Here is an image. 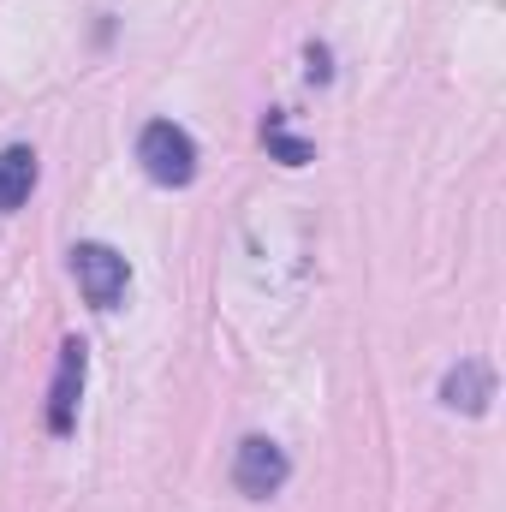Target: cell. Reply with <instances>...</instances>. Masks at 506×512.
Returning <instances> with one entry per match:
<instances>
[{"mask_svg":"<svg viewBox=\"0 0 506 512\" xmlns=\"http://www.w3.org/2000/svg\"><path fill=\"white\" fill-rule=\"evenodd\" d=\"M137 161H143V173H149L155 185H191V173H197V143L173 126V120H155V126L143 131V143H137Z\"/></svg>","mask_w":506,"mask_h":512,"instance_id":"1","label":"cell"},{"mask_svg":"<svg viewBox=\"0 0 506 512\" xmlns=\"http://www.w3.org/2000/svg\"><path fill=\"white\" fill-rule=\"evenodd\" d=\"M72 274H78V286H84V298L96 304V310H114L120 298H126V256L108 251V245H78L72 251Z\"/></svg>","mask_w":506,"mask_h":512,"instance_id":"2","label":"cell"},{"mask_svg":"<svg viewBox=\"0 0 506 512\" xmlns=\"http://www.w3.org/2000/svg\"><path fill=\"white\" fill-rule=\"evenodd\" d=\"M233 483L245 489V495H274L280 483H286V453L274 447V441H262V435H251L245 447H239V459H233Z\"/></svg>","mask_w":506,"mask_h":512,"instance_id":"3","label":"cell"},{"mask_svg":"<svg viewBox=\"0 0 506 512\" xmlns=\"http://www.w3.org/2000/svg\"><path fill=\"white\" fill-rule=\"evenodd\" d=\"M78 387H84V346L66 340V346H60L54 387H48V429H54V435H72V423H78Z\"/></svg>","mask_w":506,"mask_h":512,"instance_id":"4","label":"cell"},{"mask_svg":"<svg viewBox=\"0 0 506 512\" xmlns=\"http://www.w3.org/2000/svg\"><path fill=\"white\" fill-rule=\"evenodd\" d=\"M30 191H36V155L24 143L0 149V215H12L18 203H30Z\"/></svg>","mask_w":506,"mask_h":512,"instance_id":"5","label":"cell"},{"mask_svg":"<svg viewBox=\"0 0 506 512\" xmlns=\"http://www.w3.org/2000/svg\"><path fill=\"white\" fill-rule=\"evenodd\" d=\"M483 399H489V376H483L477 364H465V370H453V376H447V405L483 411Z\"/></svg>","mask_w":506,"mask_h":512,"instance_id":"6","label":"cell"},{"mask_svg":"<svg viewBox=\"0 0 506 512\" xmlns=\"http://www.w3.org/2000/svg\"><path fill=\"white\" fill-rule=\"evenodd\" d=\"M262 137H268V149H274V155H280L286 167H304V161H310V143L286 137V131H280V120H268V131H262Z\"/></svg>","mask_w":506,"mask_h":512,"instance_id":"7","label":"cell"}]
</instances>
